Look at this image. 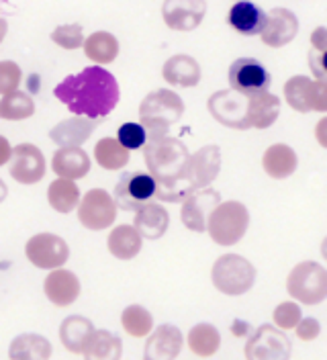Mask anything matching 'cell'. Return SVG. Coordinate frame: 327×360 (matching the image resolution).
Segmentation results:
<instances>
[{"instance_id": "6", "label": "cell", "mask_w": 327, "mask_h": 360, "mask_svg": "<svg viewBox=\"0 0 327 360\" xmlns=\"http://www.w3.org/2000/svg\"><path fill=\"white\" fill-rule=\"evenodd\" d=\"M286 291L299 303H321L327 297V270L317 262H299L286 278Z\"/></svg>"}, {"instance_id": "31", "label": "cell", "mask_w": 327, "mask_h": 360, "mask_svg": "<svg viewBox=\"0 0 327 360\" xmlns=\"http://www.w3.org/2000/svg\"><path fill=\"white\" fill-rule=\"evenodd\" d=\"M107 246H109V252L115 258H119V260H131L141 250V238L133 229V225H117L115 229H110Z\"/></svg>"}, {"instance_id": "36", "label": "cell", "mask_w": 327, "mask_h": 360, "mask_svg": "<svg viewBox=\"0 0 327 360\" xmlns=\"http://www.w3.org/2000/svg\"><path fill=\"white\" fill-rule=\"evenodd\" d=\"M94 158L105 170H119L129 162V152L121 148L115 137H103L94 146Z\"/></svg>"}, {"instance_id": "35", "label": "cell", "mask_w": 327, "mask_h": 360, "mask_svg": "<svg viewBox=\"0 0 327 360\" xmlns=\"http://www.w3.org/2000/svg\"><path fill=\"white\" fill-rule=\"evenodd\" d=\"M33 112H35V103L27 92L15 90L0 98V119L23 121V119L33 117Z\"/></svg>"}, {"instance_id": "14", "label": "cell", "mask_w": 327, "mask_h": 360, "mask_svg": "<svg viewBox=\"0 0 327 360\" xmlns=\"http://www.w3.org/2000/svg\"><path fill=\"white\" fill-rule=\"evenodd\" d=\"M155 197V182L146 172L123 174L115 186L113 201L125 211H137L139 207L148 205Z\"/></svg>"}, {"instance_id": "12", "label": "cell", "mask_w": 327, "mask_h": 360, "mask_svg": "<svg viewBox=\"0 0 327 360\" xmlns=\"http://www.w3.org/2000/svg\"><path fill=\"white\" fill-rule=\"evenodd\" d=\"M207 109L225 127L240 129V131L250 129V123H248V96H241V94L229 89L217 90L215 94L209 96Z\"/></svg>"}, {"instance_id": "26", "label": "cell", "mask_w": 327, "mask_h": 360, "mask_svg": "<svg viewBox=\"0 0 327 360\" xmlns=\"http://www.w3.org/2000/svg\"><path fill=\"white\" fill-rule=\"evenodd\" d=\"M262 166H264V172L274 180L288 179L297 166H299V158L295 154L293 148H288L286 143H274L270 146L264 158H262Z\"/></svg>"}, {"instance_id": "37", "label": "cell", "mask_w": 327, "mask_h": 360, "mask_svg": "<svg viewBox=\"0 0 327 360\" xmlns=\"http://www.w3.org/2000/svg\"><path fill=\"white\" fill-rule=\"evenodd\" d=\"M121 326L131 338H148L153 330V317L146 307L129 305L121 314Z\"/></svg>"}, {"instance_id": "11", "label": "cell", "mask_w": 327, "mask_h": 360, "mask_svg": "<svg viewBox=\"0 0 327 360\" xmlns=\"http://www.w3.org/2000/svg\"><path fill=\"white\" fill-rule=\"evenodd\" d=\"M227 78H229L231 90L241 94V96H254V94H260V92H268L270 82H272L268 70L254 58L236 60L229 66Z\"/></svg>"}, {"instance_id": "28", "label": "cell", "mask_w": 327, "mask_h": 360, "mask_svg": "<svg viewBox=\"0 0 327 360\" xmlns=\"http://www.w3.org/2000/svg\"><path fill=\"white\" fill-rule=\"evenodd\" d=\"M92 334H94L92 321L82 315H70L60 326V340L65 350L72 354H82Z\"/></svg>"}, {"instance_id": "8", "label": "cell", "mask_w": 327, "mask_h": 360, "mask_svg": "<svg viewBox=\"0 0 327 360\" xmlns=\"http://www.w3.org/2000/svg\"><path fill=\"white\" fill-rule=\"evenodd\" d=\"M221 170V152L219 146H205L188 158V164L182 174V188L193 195L195 191L207 188L219 176Z\"/></svg>"}, {"instance_id": "16", "label": "cell", "mask_w": 327, "mask_h": 360, "mask_svg": "<svg viewBox=\"0 0 327 360\" xmlns=\"http://www.w3.org/2000/svg\"><path fill=\"white\" fill-rule=\"evenodd\" d=\"M205 13H207L205 0H168L162 6L164 22L170 29L182 31V33L196 29L203 22Z\"/></svg>"}, {"instance_id": "29", "label": "cell", "mask_w": 327, "mask_h": 360, "mask_svg": "<svg viewBox=\"0 0 327 360\" xmlns=\"http://www.w3.org/2000/svg\"><path fill=\"white\" fill-rule=\"evenodd\" d=\"M53 352L51 342L41 334H21L11 342V360H49Z\"/></svg>"}, {"instance_id": "27", "label": "cell", "mask_w": 327, "mask_h": 360, "mask_svg": "<svg viewBox=\"0 0 327 360\" xmlns=\"http://www.w3.org/2000/svg\"><path fill=\"white\" fill-rule=\"evenodd\" d=\"M281 115V98L260 92L254 96H248V123L256 129H268Z\"/></svg>"}, {"instance_id": "20", "label": "cell", "mask_w": 327, "mask_h": 360, "mask_svg": "<svg viewBox=\"0 0 327 360\" xmlns=\"http://www.w3.org/2000/svg\"><path fill=\"white\" fill-rule=\"evenodd\" d=\"M45 297L58 305V307H68L80 297V281L74 272L64 269L51 270L47 274L44 283Z\"/></svg>"}, {"instance_id": "4", "label": "cell", "mask_w": 327, "mask_h": 360, "mask_svg": "<svg viewBox=\"0 0 327 360\" xmlns=\"http://www.w3.org/2000/svg\"><path fill=\"white\" fill-rule=\"evenodd\" d=\"M250 211L240 201L219 202L207 217V231L219 246H233L245 236Z\"/></svg>"}, {"instance_id": "21", "label": "cell", "mask_w": 327, "mask_h": 360, "mask_svg": "<svg viewBox=\"0 0 327 360\" xmlns=\"http://www.w3.org/2000/svg\"><path fill=\"white\" fill-rule=\"evenodd\" d=\"M168 225H170L168 211L162 205H158V202H148V205L137 209L133 229L139 233V238L160 240L168 231Z\"/></svg>"}, {"instance_id": "1", "label": "cell", "mask_w": 327, "mask_h": 360, "mask_svg": "<svg viewBox=\"0 0 327 360\" xmlns=\"http://www.w3.org/2000/svg\"><path fill=\"white\" fill-rule=\"evenodd\" d=\"M56 98L76 117L105 119L119 103V82L109 70L101 66L84 68L78 74L65 76L53 90Z\"/></svg>"}, {"instance_id": "30", "label": "cell", "mask_w": 327, "mask_h": 360, "mask_svg": "<svg viewBox=\"0 0 327 360\" xmlns=\"http://www.w3.org/2000/svg\"><path fill=\"white\" fill-rule=\"evenodd\" d=\"M84 360H121L123 342L107 330H94L82 352Z\"/></svg>"}, {"instance_id": "18", "label": "cell", "mask_w": 327, "mask_h": 360, "mask_svg": "<svg viewBox=\"0 0 327 360\" xmlns=\"http://www.w3.org/2000/svg\"><path fill=\"white\" fill-rule=\"evenodd\" d=\"M299 33V19L288 8H272L266 13V22L262 27V41L268 47H283L290 44Z\"/></svg>"}, {"instance_id": "17", "label": "cell", "mask_w": 327, "mask_h": 360, "mask_svg": "<svg viewBox=\"0 0 327 360\" xmlns=\"http://www.w3.org/2000/svg\"><path fill=\"white\" fill-rule=\"evenodd\" d=\"M221 202V195L213 188H203V191H195L193 195H188L184 202H182V224L191 231H205L207 229V217L209 213Z\"/></svg>"}, {"instance_id": "23", "label": "cell", "mask_w": 327, "mask_h": 360, "mask_svg": "<svg viewBox=\"0 0 327 360\" xmlns=\"http://www.w3.org/2000/svg\"><path fill=\"white\" fill-rule=\"evenodd\" d=\"M162 76L172 86L193 89L200 82V66L195 58H191L186 53H178L164 64Z\"/></svg>"}, {"instance_id": "25", "label": "cell", "mask_w": 327, "mask_h": 360, "mask_svg": "<svg viewBox=\"0 0 327 360\" xmlns=\"http://www.w3.org/2000/svg\"><path fill=\"white\" fill-rule=\"evenodd\" d=\"M227 22L241 35H248V37L250 35H260L262 27L266 22V13L262 11L258 4L241 0V2H236L229 8Z\"/></svg>"}, {"instance_id": "3", "label": "cell", "mask_w": 327, "mask_h": 360, "mask_svg": "<svg viewBox=\"0 0 327 360\" xmlns=\"http://www.w3.org/2000/svg\"><path fill=\"white\" fill-rule=\"evenodd\" d=\"M184 115V101L174 90L158 89L150 92L139 105V125L148 139L166 137L168 129Z\"/></svg>"}, {"instance_id": "42", "label": "cell", "mask_w": 327, "mask_h": 360, "mask_svg": "<svg viewBox=\"0 0 327 360\" xmlns=\"http://www.w3.org/2000/svg\"><path fill=\"white\" fill-rule=\"evenodd\" d=\"M295 330H297V338L303 340V342H311V340H315V338L321 334V326H319V321L315 317L301 319Z\"/></svg>"}, {"instance_id": "41", "label": "cell", "mask_w": 327, "mask_h": 360, "mask_svg": "<svg viewBox=\"0 0 327 360\" xmlns=\"http://www.w3.org/2000/svg\"><path fill=\"white\" fill-rule=\"evenodd\" d=\"M21 78V68L17 66L15 62H11V60L0 62V94H2V96H6V94L19 90Z\"/></svg>"}, {"instance_id": "34", "label": "cell", "mask_w": 327, "mask_h": 360, "mask_svg": "<svg viewBox=\"0 0 327 360\" xmlns=\"http://www.w3.org/2000/svg\"><path fill=\"white\" fill-rule=\"evenodd\" d=\"M47 201L58 211L68 215L70 211H74L80 202V191L78 184L74 180L58 179L53 180L47 188Z\"/></svg>"}, {"instance_id": "10", "label": "cell", "mask_w": 327, "mask_h": 360, "mask_svg": "<svg viewBox=\"0 0 327 360\" xmlns=\"http://www.w3.org/2000/svg\"><path fill=\"white\" fill-rule=\"evenodd\" d=\"M25 254L29 262L37 269L58 270L68 262L70 246L65 244L64 238L56 233H37L27 242Z\"/></svg>"}, {"instance_id": "5", "label": "cell", "mask_w": 327, "mask_h": 360, "mask_svg": "<svg viewBox=\"0 0 327 360\" xmlns=\"http://www.w3.org/2000/svg\"><path fill=\"white\" fill-rule=\"evenodd\" d=\"M211 281L219 292L238 297L254 287L256 269L250 260H245L240 254H225L217 258V262L213 264Z\"/></svg>"}, {"instance_id": "32", "label": "cell", "mask_w": 327, "mask_h": 360, "mask_svg": "<svg viewBox=\"0 0 327 360\" xmlns=\"http://www.w3.org/2000/svg\"><path fill=\"white\" fill-rule=\"evenodd\" d=\"M186 344L193 354L200 356V359H209L221 346V334L213 323H196L188 332Z\"/></svg>"}, {"instance_id": "2", "label": "cell", "mask_w": 327, "mask_h": 360, "mask_svg": "<svg viewBox=\"0 0 327 360\" xmlns=\"http://www.w3.org/2000/svg\"><path fill=\"white\" fill-rule=\"evenodd\" d=\"M188 148L176 139V137H158L148 139V146L143 148V160L148 166V174L155 182V197L166 202H184L188 193L182 188L180 180L184 174V168L188 164Z\"/></svg>"}, {"instance_id": "15", "label": "cell", "mask_w": 327, "mask_h": 360, "mask_svg": "<svg viewBox=\"0 0 327 360\" xmlns=\"http://www.w3.org/2000/svg\"><path fill=\"white\" fill-rule=\"evenodd\" d=\"M45 158L41 150L33 143H19L13 148L11 156V176L21 184H35L44 179Z\"/></svg>"}, {"instance_id": "19", "label": "cell", "mask_w": 327, "mask_h": 360, "mask_svg": "<svg viewBox=\"0 0 327 360\" xmlns=\"http://www.w3.org/2000/svg\"><path fill=\"white\" fill-rule=\"evenodd\" d=\"M182 332L172 323H162L148 336L143 360H176L182 352Z\"/></svg>"}, {"instance_id": "24", "label": "cell", "mask_w": 327, "mask_h": 360, "mask_svg": "<svg viewBox=\"0 0 327 360\" xmlns=\"http://www.w3.org/2000/svg\"><path fill=\"white\" fill-rule=\"evenodd\" d=\"M51 170L64 180H78L86 176L90 170V158L82 148H60L53 160Z\"/></svg>"}, {"instance_id": "38", "label": "cell", "mask_w": 327, "mask_h": 360, "mask_svg": "<svg viewBox=\"0 0 327 360\" xmlns=\"http://www.w3.org/2000/svg\"><path fill=\"white\" fill-rule=\"evenodd\" d=\"M51 39L53 44H58L64 49H78L84 45V31H82V25L78 22H72V25H60L53 29L51 33Z\"/></svg>"}, {"instance_id": "9", "label": "cell", "mask_w": 327, "mask_h": 360, "mask_svg": "<svg viewBox=\"0 0 327 360\" xmlns=\"http://www.w3.org/2000/svg\"><path fill=\"white\" fill-rule=\"evenodd\" d=\"M284 98L290 109L299 112L327 111V84L309 76H293L284 84Z\"/></svg>"}, {"instance_id": "40", "label": "cell", "mask_w": 327, "mask_h": 360, "mask_svg": "<svg viewBox=\"0 0 327 360\" xmlns=\"http://www.w3.org/2000/svg\"><path fill=\"white\" fill-rule=\"evenodd\" d=\"M146 131L139 123H123L119 127V134H117V141L121 148H125L127 152L131 150H139L146 146Z\"/></svg>"}, {"instance_id": "39", "label": "cell", "mask_w": 327, "mask_h": 360, "mask_svg": "<svg viewBox=\"0 0 327 360\" xmlns=\"http://www.w3.org/2000/svg\"><path fill=\"white\" fill-rule=\"evenodd\" d=\"M272 319H274L278 330H295L297 323L303 319V311L295 301H284L274 309Z\"/></svg>"}, {"instance_id": "33", "label": "cell", "mask_w": 327, "mask_h": 360, "mask_svg": "<svg viewBox=\"0 0 327 360\" xmlns=\"http://www.w3.org/2000/svg\"><path fill=\"white\" fill-rule=\"evenodd\" d=\"M84 53L94 64L105 66V64L115 62V58L119 56V41L113 33L96 31L84 41Z\"/></svg>"}, {"instance_id": "44", "label": "cell", "mask_w": 327, "mask_h": 360, "mask_svg": "<svg viewBox=\"0 0 327 360\" xmlns=\"http://www.w3.org/2000/svg\"><path fill=\"white\" fill-rule=\"evenodd\" d=\"M311 45H313V49H315V51H319V53H326V49H327V29L326 27H317V29H315V33L311 35Z\"/></svg>"}, {"instance_id": "7", "label": "cell", "mask_w": 327, "mask_h": 360, "mask_svg": "<svg viewBox=\"0 0 327 360\" xmlns=\"http://www.w3.org/2000/svg\"><path fill=\"white\" fill-rule=\"evenodd\" d=\"M243 354L245 360H290L293 344L283 330L264 323L245 342Z\"/></svg>"}, {"instance_id": "47", "label": "cell", "mask_w": 327, "mask_h": 360, "mask_svg": "<svg viewBox=\"0 0 327 360\" xmlns=\"http://www.w3.org/2000/svg\"><path fill=\"white\" fill-rule=\"evenodd\" d=\"M6 195H8V186L4 184V180L0 179V202L6 199Z\"/></svg>"}, {"instance_id": "45", "label": "cell", "mask_w": 327, "mask_h": 360, "mask_svg": "<svg viewBox=\"0 0 327 360\" xmlns=\"http://www.w3.org/2000/svg\"><path fill=\"white\" fill-rule=\"evenodd\" d=\"M11 156H13V148L8 143V139L4 135H0V166L8 164L11 162Z\"/></svg>"}, {"instance_id": "13", "label": "cell", "mask_w": 327, "mask_h": 360, "mask_svg": "<svg viewBox=\"0 0 327 360\" xmlns=\"http://www.w3.org/2000/svg\"><path fill=\"white\" fill-rule=\"evenodd\" d=\"M117 205L107 191L92 188L78 202V219L90 231H101L115 224Z\"/></svg>"}, {"instance_id": "43", "label": "cell", "mask_w": 327, "mask_h": 360, "mask_svg": "<svg viewBox=\"0 0 327 360\" xmlns=\"http://www.w3.org/2000/svg\"><path fill=\"white\" fill-rule=\"evenodd\" d=\"M326 53H319L315 49L309 51V68L315 76V80L319 82H326Z\"/></svg>"}, {"instance_id": "46", "label": "cell", "mask_w": 327, "mask_h": 360, "mask_svg": "<svg viewBox=\"0 0 327 360\" xmlns=\"http://www.w3.org/2000/svg\"><path fill=\"white\" fill-rule=\"evenodd\" d=\"M6 31H8V22H6V19L0 17V44H2L4 37H6Z\"/></svg>"}, {"instance_id": "22", "label": "cell", "mask_w": 327, "mask_h": 360, "mask_svg": "<svg viewBox=\"0 0 327 360\" xmlns=\"http://www.w3.org/2000/svg\"><path fill=\"white\" fill-rule=\"evenodd\" d=\"M96 127V121H90L84 117H72L60 121L51 131L49 139L58 143L60 148H80Z\"/></svg>"}]
</instances>
